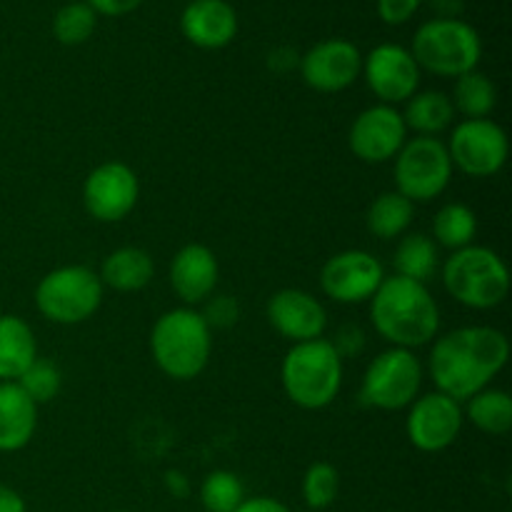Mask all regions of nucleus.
<instances>
[{"mask_svg": "<svg viewBox=\"0 0 512 512\" xmlns=\"http://www.w3.org/2000/svg\"><path fill=\"white\" fill-rule=\"evenodd\" d=\"M510 360V340L493 325H465L438 335L428 355L435 390L465 403L490 388Z\"/></svg>", "mask_w": 512, "mask_h": 512, "instance_id": "obj_1", "label": "nucleus"}, {"mask_svg": "<svg viewBox=\"0 0 512 512\" xmlns=\"http://www.w3.org/2000/svg\"><path fill=\"white\" fill-rule=\"evenodd\" d=\"M368 303L375 333L390 348L415 350L438 338L440 308L425 283H415L400 275H385Z\"/></svg>", "mask_w": 512, "mask_h": 512, "instance_id": "obj_2", "label": "nucleus"}, {"mask_svg": "<svg viewBox=\"0 0 512 512\" xmlns=\"http://www.w3.org/2000/svg\"><path fill=\"white\" fill-rule=\"evenodd\" d=\"M150 355L163 375L190 383L205 373L213 355V330L195 308L165 310L150 328Z\"/></svg>", "mask_w": 512, "mask_h": 512, "instance_id": "obj_3", "label": "nucleus"}, {"mask_svg": "<svg viewBox=\"0 0 512 512\" xmlns=\"http://www.w3.org/2000/svg\"><path fill=\"white\" fill-rule=\"evenodd\" d=\"M343 358L325 338L290 345L280 365V385L300 410H323L343 388Z\"/></svg>", "mask_w": 512, "mask_h": 512, "instance_id": "obj_4", "label": "nucleus"}, {"mask_svg": "<svg viewBox=\"0 0 512 512\" xmlns=\"http://www.w3.org/2000/svg\"><path fill=\"white\" fill-rule=\"evenodd\" d=\"M445 290L455 303L470 310H493L510 295V270L505 260L485 245L455 250L440 268Z\"/></svg>", "mask_w": 512, "mask_h": 512, "instance_id": "obj_5", "label": "nucleus"}, {"mask_svg": "<svg viewBox=\"0 0 512 512\" xmlns=\"http://www.w3.org/2000/svg\"><path fill=\"white\" fill-rule=\"evenodd\" d=\"M415 63L420 70L438 78H460V75L478 70L483 58V40L480 33L465 20L455 15L425 20L413 35L410 45Z\"/></svg>", "mask_w": 512, "mask_h": 512, "instance_id": "obj_6", "label": "nucleus"}, {"mask_svg": "<svg viewBox=\"0 0 512 512\" xmlns=\"http://www.w3.org/2000/svg\"><path fill=\"white\" fill-rule=\"evenodd\" d=\"M105 288L100 275L88 265H60L35 285V308L55 325H80L103 305Z\"/></svg>", "mask_w": 512, "mask_h": 512, "instance_id": "obj_7", "label": "nucleus"}, {"mask_svg": "<svg viewBox=\"0 0 512 512\" xmlns=\"http://www.w3.org/2000/svg\"><path fill=\"white\" fill-rule=\"evenodd\" d=\"M423 378V363L413 350L388 348L368 363L358 398L365 408L383 410V413L408 410L420 395Z\"/></svg>", "mask_w": 512, "mask_h": 512, "instance_id": "obj_8", "label": "nucleus"}, {"mask_svg": "<svg viewBox=\"0 0 512 512\" xmlns=\"http://www.w3.org/2000/svg\"><path fill=\"white\" fill-rule=\"evenodd\" d=\"M393 163L395 193L408 198L413 205L440 198L453 180V163L440 138L415 135L405 140Z\"/></svg>", "mask_w": 512, "mask_h": 512, "instance_id": "obj_9", "label": "nucleus"}, {"mask_svg": "<svg viewBox=\"0 0 512 512\" xmlns=\"http://www.w3.org/2000/svg\"><path fill=\"white\" fill-rule=\"evenodd\" d=\"M445 148L453 170H460L468 178H493L508 163L510 140L503 125L493 118H475L453 125Z\"/></svg>", "mask_w": 512, "mask_h": 512, "instance_id": "obj_10", "label": "nucleus"}, {"mask_svg": "<svg viewBox=\"0 0 512 512\" xmlns=\"http://www.w3.org/2000/svg\"><path fill=\"white\" fill-rule=\"evenodd\" d=\"M140 198V180L123 160L100 163L83 180V208L98 223H120L135 210Z\"/></svg>", "mask_w": 512, "mask_h": 512, "instance_id": "obj_11", "label": "nucleus"}, {"mask_svg": "<svg viewBox=\"0 0 512 512\" xmlns=\"http://www.w3.org/2000/svg\"><path fill=\"white\" fill-rule=\"evenodd\" d=\"M463 423V403L433 390L410 403L405 435L420 453H443L460 438Z\"/></svg>", "mask_w": 512, "mask_h": 512, "instance_id": "obj_12", "label": "nucleus"}, {"mask_svg": "<svg viewBox=\"0 0 512 512\" xmlns=\"http://www.w3.org/2000/svg\"><path fill=\"white\" fill-rule=\"evenodd\" d=\"M383 280V263L368 250H340L320 268V290L340 305L368 303Z\"/></svg>", "mask_w": 512, "mask_h": 512, "instance_id": "obj_13", "label": "nucleus"}, {"mask_svg": "<svg viewBox=\"0 0 512 512\" xmlns=\"http://www.w3.org/2000/svg\"><path fill=\"white\" fill-rule=\"evenodd\" d=\"M423 70L415 63L413 53L400 43H380L363 55L365 85L385 105H398L413 98L420 88Z\"/></svg>", "mask_w": 512, "mask_h": 512, "instance_id": "obj_14", "label": "nucleus"}, {"mask_svg": "<svg viewBox=\"0 0 512 512\" xmlns=\"http://www.w3.org/2000/svg\"><path fill=\"white\" fill-rule=\"evenodd\" d=\"M300 78L315 93H343L363 70V53L345 38H325L300 58Z\"/></svg>", "mask_w": 512, "mask_h": 512, "instance_id": "obj_15", "label": "nucleus"}, {"mask_svg": "<svg viewBox=\"0 0 512 512\" xmlns=\"http://www.w3.org/2000/svg\"><path fill=\"white\" fill-rule=\"evenodd\" d=\"M408 140V128L395 105H370L353 120L348 145L358 160L368 165H383L395 160Z\"/></svg>", "mask_w": 512, "mask_h": 512, "instance_id": "obj_16", "label": "nucleus"}, {"mask_svg": "<svg viewBox=\"0 0 512 512\" xmlns=\"http://www.w3.org/2000/svg\"><path fill=\"white\" fill-rule=\"evenodd\" d=\"M270 328L290 345L320 340L328 330V310L315 295L300 288H283L265 305Z\"/></svg>", "mask_w": 512, "mask_h": 512, "instance_id": "obj_17", "label": "nucleus"}, {"mask_svg": "<svg viewBox=\"0 0 512 512\" xmlns=\"http://www.w3.org/2000/svg\"><path fill=\"white\" fill-rule=\"evenodd\" d=\"M170 288L188 308L213 298L218 288L220 265L213 250L203 243H188L170 260Z\"/></svg>", "mask_w": 512, "mask_h": 512, "instance_id": "obj_18", "label": "nucleus"}, {"mask_svg": "<svg viewBox=\"0 0 512 512\" xmlns=\"http://www.w3.org/2000/svg\"><path fill=\"white\" fill-rule=\"evenodd\" d=\"M238 28V13L228 0H190L180 13V33L200 50L228 48Z\"/></svg>", "mask_w": 512, "mask_h": 512, "instance_id": "obj_19", "label": "nucleus"}, {"mask_svg": "<svg viewBox=\"0 0 512 512\" xmlns=\"http://www.w3.org/2000/svg\"><path fill=\"white\" fill-rule=\"evenodd\" d=\"M38 430V405L18 383H0V453L28 448Z\"/></svg>", "mask_w": 512, "mask_h": 512, "instance_id": "obj_20", "label": "nucleus"}, {"mask_svg": "<svg viewBox=\"0 0 512 512\" xmlns=\"http://www.w3.org/2000/svg\"><path fill=\"white\" fill-rule=\"evenodd\" d=\"M38 358V340L28 320L0 315V383H15Z\"/></svg>", "mask_w": 512, "mask_h": 512, "instance_id": "obj_21", "label": "nucleus"}, {"mask_svg": "<svg viewBox=\"0 0 512 512\" xmlns=\"http://www.w3.org/2000/svg\"><path fill=\"white\" fill-rule=\"evenodd\" d=\"M100 283L115 293H138L153 280V255L138 245H123L113 250L100 265Z\"/></svg>", "mask_w": 512, "mask_h": 512, "instance_id": "obj_22", "label": "nucleus"}, {"mask_svg": "<svg viewBox=\"0 0 512 512\" xmlns=\"http://www.w3.org/2000/svg\"><path fill=\"white\" fill-rule=\"evenodd\" d=\"M400 115H403L408 133L413 130L415 135H423V138H438L440 133L453 128L455 108L450 95L440 93V90H418L413 98L405 100V110Z\"/></svg>", "mask_w": 512, "mask_h": 512, "instance_id": "obj_23", "label": "nucleus"}, {"mask_svg": "<svg viewBox=\"0 0 512 512\" xmlns=\"http://www.w3.org/2000/svg\"><path fill=\"white\" fill-rule=\"evenodd\" d=\"M393 268L395 275H400V278L428 285V280L440 268L438 245L425 233H405L395 245Z\"/></svg>", "mask_w": 512, "mask_h": 512, "instance_id": "obj_24", "label": "nucleus"}, {"mask_svg": "<svg viewBox=\"0 0 512 512\" xmlns=\"http://www.w3.org/2000/svg\"><path fill=\"white\" fill-rule=\"evenodd\" d=\"M413 218L415 205L395 190H388L370 203L365 225H368V233L378 240H400L413 225Z\"/></svg>", "mask_w": 512, "mask_h": 512, "instance_id": "obj_25", "label": "nucleus"}, {"mask_svg": "<svg viewBox=\"0 0 512 512\" xmlns=\"http://www.w3.org/2000/svg\"><path fill=\"white\" fill-rule=\"evenodd\" d=\"M463 418L480 433L505 435L512 428V398L500 388H485L463 403Z\"/></svg>", "mask_w": 512, "mask_h": 512, "instance_id": "obj_26", "label": "nucleus"}, {"mask_svg": "<svg viewBox=\"0 0 512 512\" xmlns=\"http://www.w3.org/2000/svg\"><path fill=\"white\" fill-rule=\"evenodd\" d=\"M478 235V215L465 203H445L433 218V243L438 248L463 250L475 243Z\"/></svg>", "mask_w": 512, "mask_h": 512, "instance_id": "obj_27", "label": "nucleus"}, {"mask_svg": "<svg viewBox=\"0 0 512 512\" xmlns=\"http://www.w3.org/2000/svg\"><path fill=\"white\" fill-rule=\"evenodd\" d=\"M450 100H453L455 113L463 115L465 120L490 118V113L498 105V88L485 73L470 70V73L455 78L453 98Z\"/></svg>", "mask_w": 512, "mask_h": 512, "instance_id": "obj_28", "label": "nucleus"}, {"mask_svg": "<svg viewBox=\"0 0 512 512\" xmlns=\"http://www.w3.org/2000/svg\"><path fill=\"white\" fill-rule=\"evenodd\" d=\"M95 28H98V15L90 8L85 0H73L58 8L53 15V35L60 45H83L93 38Z\"/></svg>", "mask_w": 512, "mask_h": 512, "instance_id": "obj_29", "label": "nucleus"}, {"mask_svg": "<svg viewBox=\"0 0 512 512\" xmlns=\"http://www.w3.org/2000/svg\"><path fill=\"white\" fill-rule=\"evenodd\" d=\"M245 500V485L230 470H213L200 483V503L205 512H235Z\"/></svg>", "mask_w": 512, "mask_h": 512, "instance_id": "obj_30", "label": "nucleus"}, {"mask_svg": "<svg viewBox=\"0 0 512 512\" xmlns=\"http://www.w3.org/2000/svg\"><path fill=\"white\" fill-rule=\"evenodd\" d=\"M300 493H303V503L310 510H328L338 500L340 493L338 468L333 463H325V460L313 463L305 470Z\"/></svg>", "mask_w": 512, "mask_h": 512, "instance_id": "obj_31", "label": "nucleus"}, {"mask_svg": "<svg viewBox=\"0 0 512 512\" xmlns=\"http://www.w3.org/2000/svg\"><path fill=\"white\" fill-rule=\"evenodd\" d=\"M15 383H18L20 388L25 390V395L40 408L43 403H50V400H55L60 395V390H63V373H60L58 365L50 363V360L35 358V363L30 365Z\"/></svg>", "mask_w": 512, "mask_h": 512, "instance_id": "obj_32", "label": "nucleus"}, {"mask_svg": "<svg viewBox=\"0 0 512 512\" xmlns=\"http://www.w3.org/2000/svg\"><path fill=\"white\" fill-rule=\"evenodd\" d=\"M205 310H203V318L205 323L213 328H233L235 323L240 320V305L238 300L230 298V295H215V298L205 300Z\"/></svg>", "mask_w": 512, "mask_h": 512, "instance_id": "obj_33", "label": "nucleus"}, {"mask_svg": "<svg viewBox=\"0 0 512 512\" xmlns=\"http://www.w3.org/2000/svg\"><path fill=\"white\" fill-rule=\"evenodd\" d=\"M420 5H423V0H375L378 18L385 25H405L408 20H413Z\"/></svg>", "mask_w": 512, "mask_h": 512, "instance_id": "obj_34", "label": "nucleus"}, {"mask_svg": "<svg viewBox=\"0 0 512 512\" xmlns=\"http://www.w3.org/2000/svg\"><path fill=\"white\" fill-rule=\"evenodd\" d=\"M333 348L338 350L340 358H350V355H360L365 348V333L358 328V325H343V328L338 330V335H335L333 340Z\"/></svg>", "mask_w": 512, "mask_h": 512, "instance_id": "obj_35", "label": "nucleus"}, {"mask_svg": "<svg viewBox=\"0 0 512 512\" xmlns=\"http://www.w3.org/2000/svg\"><path fill=\"white\" fill-rule=\"evenodd\" d=\"M95 15H105V18H123V15L135 13L145 0H85Z\"/></svg>", "mask_w": 512, "mask_h": 512, "instance_id": "obj_36", "label": "nucleus"}, {"mask_svg": "<svg viewBox=\"0 0 512 512\" xmlns=\"http://www.w3.org/2000/svg\"><path fill=\"white\" fill-rule=\"evenodd\" d=\"M235 512H293L280 500L268 498V495H258V498H245L240 508Z\"/></svg>", "mask_w": 512, "mask_h": 512, "instance_id": "obj_37", "label": "nucleus"}, {"mask_svg": "<svg viewBox=\"0 0 512 512\" xmlns=\"http://www.w3.org/2000/svg\"><path fill=\"white\" fill-rule=\"evenodd\" d=\"M0 512H28L23 495L3 483H0Z\"/></svg>", "mask_w": 512, "mask_h": 512, "instance_id": "obj_38", "label": "nucleus"}, {"mask_svg": "<svg viewBox=\"0 0 512 512\" xmlns=\"http://www.w3.org/2000/svg\"><path fill=\"white\" fill-rule=\"evenodd\" d=\"M165 488H168V493L173 495V498H180V500L188 498L190 493L188 478H185L180 470H168V473H165Z\"/></svg>", "mask_w": 512, "mask_h": 512, "instance_id": "obj_39", "label": "nucleus"}, {"mask_svg": "<svg viewBox=\"0 0 512 512\" xmlns=\"http://www.w3.org/2000/svg\"><path fill=\"white\" fill-rule=\"evenodd\" d=\"M115 512H130V510H115Z\"/></svg>", "mask_w": 512, "mask_h": 512, "instance_id": "obj_40", "label": "nucleus"}]
</instances>
